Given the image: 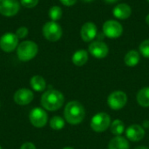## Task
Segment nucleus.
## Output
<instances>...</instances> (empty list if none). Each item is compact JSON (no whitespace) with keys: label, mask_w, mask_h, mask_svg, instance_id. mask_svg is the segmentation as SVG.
<instances>
[{"label":"nucleus","mask_w":149,"mask_h":149,"mask_svg":"<svg viewBox=\"0 0 149 149\" xmlns=\"http://www.w3.org/2000/svg\"><path fill=\"white\" fill-rule=\"evenodd\" d=\"M64 117L65 120L71 125L80 124L86 117L84 106L77 100L68 102L64 110Z\"/></svg>","instance_id":"f257e3e1"},{"label":"nucleus","mask_w":149,"mask_h":149,"mask_svg":"<svg viewBox=\"0 0 149 149\" xmlns=\"http://www.w3.org/2000/svg\"><path fill=\"white\" fill-rule=\"evenodd\" d=\"M65 102V97L63 93L55 89H51L45 92L41 97V106L44 109L54 112L60 109Z\"/></svg>","instance_id":"f03ea898"},{"label":"nucleus","mask_w":149,"mask_h":149,"mask_svg":"<svg viewBox=\"0 0 149 149\" xmlns=\"http://www.w3.org/2000/svg\"><path fill=\"white\" fill-rule=\"evenodd\" d=\"M38 52V45L31 40H25L18 44L17 47V56L20 61L27 62L34 58Z\"/></svg>","instance_id":"7ed1b4c3"},{"label":"nucleus","mask_w":149,"mask_h":149,"mask_svg":"<svg viewBox=\"0 0 149 149\" xmlns=\"http://www.w3.org/2000/svg\"><path fill=\"white\" fill-rule=\"evenodd\" d=\"M44 37L50 42L58 41L63 34V30L59 24L55 21H49L45 23L42 28Z\"/></svg>","instance_id":"20e7f679"},{"label":"nucleus","mask_w":149,"mask_h":149,"mask_svg":"<svg viewBox=\"0 0 149 149\" xmlns=\"http://www.w3.org/2000/svg\"><path fill=\"white\" fill-rule=\"evenodd\" d=\"M111 125V118L110 116L104 112H100L96 113L91 120L90 127L93 131L96 133L105 132Z\"/></svg>","instance_id":"39448f33"},{"label":"nucleus","mask_w":149,"mask_h":149,"mask_svg":"<svg viewBox=\"0 0 149 149\" xmlns=\"http://www.w3.org/2000/svg\"><path fill=\"white\" fill-rule=\"evenodd\" d=\"M102 32L105 37L109 38H118L123 33V26L119 21L109 19L103 24Z\"/></svg>","instance_id":"423d86ee"},{"label":"nucleus","mask_w":149,"mask_h":149,"mask_svg":"<svg viewBox=\"0 0 149 149\" xmlns=\"http://www.w3.org/2000/svg\"><path fill=\"white\" fill-rule=\"evenodd\" d=\"M127 102V95L123 91H114L107 97V104L112 110L122 109Z\"/></svg>","instance_id":"0eeeda50"},{"label":"nucleus","mask_w":149,"mask_h":149,"mask_svg":"<svg viewBox=\"0 0 149 149\" xmlns=\"http://www.w3.org/2000/svg\"><path fill=\"white\" fill-rule=\"evenodd\" d=\"M29 120L33 127L37 128H41L47 124L48 115L44 108L35 107L31 110L29 113Z\"/></svg>","instance_id":"6e6552de"},{"label":"nucleus","mask_w":149,"mask_h":149,"mask_svg":"<svg viewBox=\"0 0 149 149\" xmlns=\"http://www.w3.org/2000/svg\"><path fill=\"white\" fill-rule=\"evenodd\" d=\"M88 52L93 57L101 59L108 55L109 48L102 40H93L88 45Z\"/></svg>","instance_id":"1a4fd4ad"},{"label":"nucleus","mask_w":149,"mask_h":149,"mask_svg":"<svg viewBox=\"0 0 149 149\" xmlns=\"http://www.w3.org/2000/svg\"><path fill=\"white\" fill-rule=\"evenodd\" d=\"M18 38L15 33L6 32L0 38V48L5 52H11L18 45Z\"/></svg>","instance_id":"9d476101"},{"label":"nucleus","mask_w":149,"mask_h":149,"mask_svg":"<svg viewBox=\"0 0 149 149\" xmlns=\"http://www.w3.org/2000/svg\"><path fill=\"white\" fill-rule=\"evenodd\" d=\"M20 3L17 0H0V14L4 17H13L17 14Z\"/></svg>","instance_id":"9b49d317"},{"label":"nucleus","mask_w":149,"mask_h":149,"mask_svg":"<svg viewBox=\"0 0 149 149\" xmlns=\"http://www.w3.org/2000/svg\"><path fill=\"white\" fill-rule=\"evenodd\" d=\"M98 35V29L94 23L86 22L80 29V37L84 42H92Z\"/></svg>","instance_id":"f8f14e48"},{"label":"nucleus","mask_w":149,"mask_h":149,"mask_svg":"<svg viewBox=\"0 0 149 149\" xmlns=\"http://www.w3.org/2000/svg\"><path fill=\"white\" fill-rule=\"evenodd\" d=\"M34 99V93L31 90L27 88L18 89L13 96L14 101L19 106L29 105Z\"/></svg>","instance_id":"ddd939ff"},{"label":"nucleus","mask_w":149,"mask_h":149,"mask_svg":"<svg viewBox=\"0 0 149 149\" xmlns=\"http://www.w3.org/2000/svg\"><path fill=\"white\" fill-rule=\"evenodd\" d=\"M145 130L143 127L138 124L129 126L126 129V137L128 141L133 142H138L145 137Z\"/></svg>","instance_id":"4468645a"},{"label":"nucleus","mask_w":149,"mask_h":149,"mask_svg":"<svg viewBox=\"0 0 149 149\" xmlns=\"http://www.w3.org/2000/svg\"><path fill=\"white\" fill-rule=\"evenodd\" d=\"M113 15L117 19L126 20L132 15V8L126 3H119L113 9Z\"/></svg>","instance_id":"2eb2a0df"},{"label":"nucleus","mask_w":149,"mask_h":149,"mask_svg":"<svg viewBox=\"0 0 149 149\" xmlns=\"http://www.w3.org/2000/svg\"><path fill=\"white\" fill-rule=\"evenodd\" d=\"M141 60V53L136 50H130L127 52L124 58V62L126 65L129 67L136 66Z\"/></svg>","instance_id":"dca6fc26"},{"label":"nucleus","mask_w":149,"mask_h":149,"mask_svg":"<svg viewBox=\"0 0 149 149\" xmlns=\"http://www.w3.org/2000/svg\"><path fill=\"white\" fill-rule=\"evenodd\" d=\"M72 61L76 66H83L88 61V52L83 49L76 51L72 57Z\"/></svg>","instance_id":"f3484780"},{"label":"nucleus","mask_w":149,"mask_h":149,"mask_svg":"<svg viewBox=\"0 0 149 149\" xmlns=\"http://www.w3.org/2000/svg\"><path fill=\"white\" fill-rule=\"evenodd\" d=\"M108 149H129L128 141L120 135L115 136L109 141Z\"/></svg>","instance_id":"a211bd4d"},{"label":"nucleus","mask_w":149,"mask_h":149,"mask_svg":"<svg viewBox=\"0 0 149 149\" xmlns=\"http://www.w3.org/2000/svg\"><path fill=\"white\" fill-rule=\"evenodd\" d=\"M30 85L31 88L36 92H43L46 88V82L45 79L40 75H35L31 77Z\"/></svg>","instance_id":"6ab92c4d"},{"label":"nucleus","mask_w":149,"mask_h":149,"mask_svg":"<svg viewBox=\"0 0 149 149\" xmlns=\"http://www.w3.org/2000/svg\"><path fill=\"white\" fill-rule=\"evenodd\" d=\"M137 102L143 107H149V86L141 88L136 96Z\"/></svg>","instance_id":"aec40b11"},{"label":"nucleus","mask_w":149,"mask_h":149,"mask_svg":"<svg viewBox=\"0 0 149 149\" xmlns=\"http://www.w3.org/2000/svg\"><path fill=\"white\" fill-rule=\"evenodd\" d=\"M110 130L113 134H114L116 136H120L125 131V124L123 123L122 120H120L119 119L114 120L113 122H111Z\"/></svg>","instance_id":"412c9836"},{"label":"nucleus","mask_w":149,"mask_h":149,"mask_svg":"<svg viewBox=\"0 0 149 149\" xmlns=\"http://www.w3.org/2000/svg\"><path fill=\"white\" fill-rule=\"evenodd\" d=\"M65 125V120L60 116H53L50 120V127L52 130H61Z\"/></svg>","instance_id":"4be33fe9"},{"label":"nucleus","mask_w":149,"mask_h":149,"mask_svg":"<svg viewBox=\"0 0 149 149\" xmlns=\"http://www.w3.org/2000/svg\"><path fill=\"white\" fill-rule=\"evenodd\" d=\"M62 14H63L62 9L58 5H54V6L51 7L49 10V12H48L49 17L51 18V20L55 21V22L61 18Z\"/></svg>","instance_id":"5701e85b"},{"label":"nucleus","mask_w":149,"mask_h":149,"mask_svg":"<svg viewBox=\"0 0 149 149\" xmlns=\"http://www.w3.org/2000/svg\"><path fill=\"white\" fill-rule=\"evenodd\" d=\"M139 52L144 58H149V38L143 40L139 46Z\"/></svg>","instance_id":"b1692460"},{"label":"nucleus","mask_w":149,"mask_h":149,"mask_svg":"<svg viewBox=\"0 0 149 149\" xmlns=\"http://www.w3.org/2000/svg\"><path fill=\"white\" fill-rule=\"evenodd\" d=\"M28 32H29V31H28L27 27H25V26H21V27H19V28L16 31L15 34H16V36H17L18 38H24L28 35Z\"/></svg>","instance_id":"393cba45"},{"label":"nucleus","mask_w":149,"mask_h":149,"mask_svg":"<svg viewBox=\"0 0 149 149\" xmlns=\"http://www.w3.org/2000/svg\"><path fill=\"white\" fill-rule=\"evenodd\" d=\"M39 0H20V3L25 8H34L38 5Z\"/></svg>","instance_id":"a878e982"},{"label":"nucleus","mask_w":149,"mask_h":149,"mask_svg":"<svg viewBox=\"0 0 149 149\" xmlns=\"http://www.w3.org/2000/svg\"><path fill=\"white\" fill-rule=\"evenodd\" d=\"M59 1H60V3H61L63 5L70 7V6L74 5V4L77 3L78 0H59Z\"/></svg>","instance_id":"bb28decb"},{"label":"nucleus","mask_w":149,"mask_h":149,"mask_svg":"<svg viewBox=\"0 0 149 149\" xmlns=\"http://www.w3.org/2000/svg\"><path fill=\"white\" fill-rule=\"evenodd\" d=\"M20 149H36V146L31 142H24L22 144Z\"/></svg>","instance_id":"cd10ccee"},{"label":"nucleus","mask_w":149,"mask_h":149,"mask_svg":"<svg viewBox=\"0 0 149 149\" xmlns=\"http://www.w3.org/2000/svg\"><path fill=\"white\" fill-rule=\"evenodd\" d=\"M107 3H110V4H112V3H116V2H118L119 0H104Z\"/></svg>","instance_id":"c85d7f7f"},{"label":"nucleus","mask_w":149,"mask_h":149,"mask_svg":"<svg viewBox=\"0 0 149 149\" xmlns=\"http://www.w3.org/2000/svg\"><path fill=\"white\" fill-rule=\"evenodd\" d=\"M145 20H146V23H147V24H148V25H149V14H148V15H147V17H146Z\"/></svg>","instance_id":"c756f323"},{"label":"nucleus","mask_w":149,"mask_h":149,"mask_svg":"<svg viewBox=\"0 0 149 149\" xmlns=\"http://www.w3.org/2000/svg\"><path fill=\"white\" fill-rule=\"evenodd\" d=\"M135 149H149L147 147H144V146H140V147H137Z\"/></svg>","instance_id":"7c9ffc66"},{"label":"nucleus","mask_w":149,"mask_h":149,"mask_svg":"<svg viewBox=\"0 0 149 149\" xmlns=\"http://www.w3.org/2000/svg\"><path fill=\"white\" fill-rule=\"evenodd\" d=\"M81 1H83V2H85V3H91V2H93V1H94V0H81Z\"/></svg>","instance_id":"2f4dec72"},{"label":"nucleus","mask_w":149,"mask_h":149,"mask_svg":"<svg viewBox=\"0 0 149 149\" xmlns=\"http://www.w3.org/2000/svg\"><path fill=\"white\" fill-rule=\"evenodd\" d=\"M63 149H74L73 148H72V147H65V148H64Z\"/></svg>","instance_id":"473e14b6"},{"label":"nucleus","mask_w":149,"mask_h":149,"mask_svg":"<svg viewBox=\"0 0 149 149\" xmlns=\"http://www.w3.org/2000/svg\"><path fill=\"white\" fill-rule=\"evenodd\" d=\"M0 149H2V147H1V146H0Z\"/></svg>","instance_id":"72a5a7b5"},{"label":"nucleus","mask_w":149,"mask_h":149,"mask_svg":"<svg viewBox=\"0 0 149 149\" xmlns=\"http://www.w3.org/2000/svg\"><path fill=\"white\" fill-rule=\"evenodd\" d=\"M147 1H148V3H149V0H147Z\"/></svg>","instance_id":"f704fd0d"}]
</instances>
